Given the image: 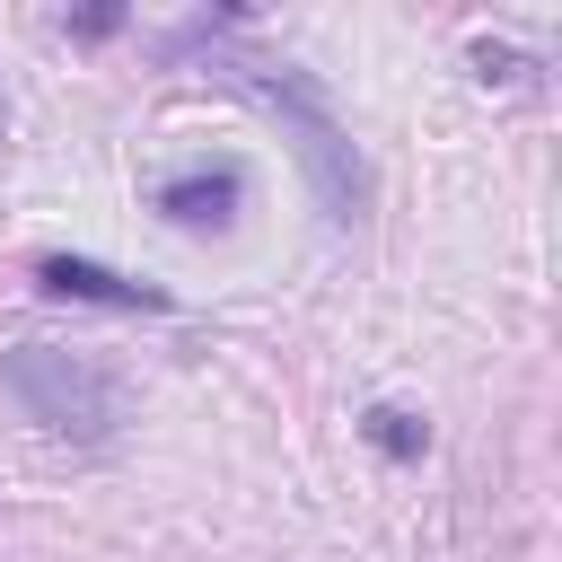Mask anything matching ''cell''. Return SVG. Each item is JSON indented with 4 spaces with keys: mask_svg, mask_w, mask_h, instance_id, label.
Listing matches in <instances>:
<instances>
[{
    "mask_svg": "<svg viewBox=\"0 0 562 562\" xmlns=\"http://www.w3.org/2000/svg\"><path fill=\"white\" fill-rule=\"evenodd\" d=\"M211 79H228L237 97H255L263 114H281V123H290V140H299V158H307V184H316V202H325V220H334V228H351V220L369 211V167H360L351 132L334 123V105L307 88V70L211 44Z\"/></svg>",
    "mask_w": 562,
    "mask_h": 562,
    "instance_id": "6da1fadb",
    "label": "cell"
},
{
    "mask_svg": "<svg viewBox=\"0 0 562 562\" xmlns=\"http://www.w3.org/2000/svg\"><path fill=\"white\" fill-rule=\"evenodd\" d=\"M0 395H9L35 430L79 439V448L114 439V413H123L114 378H105L88 351H61V342H18V351H0Z\"/></svg>",
    "mask_w": 562,
    "mask_h": 562,
    "instance_id": "7a4b0ae2",
    "label": "cell"
},
{
    "mask_svg": "<svg viewBox=\"0 0 562 562\" xmlns=\"http://www.w3.org/2000/svg\"><path fill=\"white\" fill-rule=\"evenodd\" d=\"M158 211L176 228H228L246 211V167L237 158H193V167L158 176Z\"/></svg>",
    "mask_w": 562,
    "mask_h": 562,
    "instance_id": "3957f363",
    "label": "cell"
},
{
    "mask_svg": "<svg viewBox=\"0 0 562 562\" xmlns=\"http://www.w3.org/2000/svg\"><path fill=\"white\" fill-rule=\"evenodd\" d=\"M35 290L44 299H88V307H167V290L123 281V272H105L88 255H35Z\"/></svg>",
    "mask_w": 562,
    "mask_h": 562,
    "instance_id": "277c9868",
    "label": "cell"
},
{
    "mask_svg": "<svg viewBox=\"0 0 562 562\" xmlns=\"http://www.w3.org/2000/svg\"><path fill=\"white\" fill-rule=\"evenodd\" d=\"M369 439H378L386 457H422V448H430L422 413H404V404H378V413H369Z\"/></svg>",
    "mask_w": 562,
    "mask_h": 562,
    "instance_id": "5b68a950",
    "label": "cell"
}]
</instances>
